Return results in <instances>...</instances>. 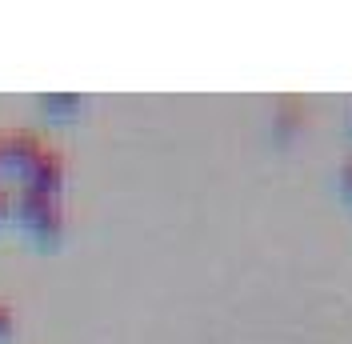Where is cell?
<instances>
[{
	"mask_svg": "<svg viewBox=\"0 0 352 344\" xmlns=\"http://www.w3.org/2000/svg\"><path fill=\"white\" fill-rule=\"evenodd\" d=\"M16 213H21L24 228L36 233L41 240H56L65 233V213L56 204V196L32 193V189H21V200H16Z\"/></svg>",
	"mask_w": 352,
	"mask_h": 344,
	"instance_id": "1",
	"label": "cell"
},
{
	"mask_svg": "<svg viewBox=\"0 0 352 344\" xmlns=\"http://www.w3.org/2000/svg\"><path fill=\"white\" fill-rule=\"evenodd\" d=\"M60 184H65V160H60V152L48 149L32 160V169L24 172V189H32V193H44V196H56L60 193Z\"/></svg>",
	"mask_w": 352,
	"mask_h": 344,
	"instance_id": "2",
	"label": "cell"
},
{
	"mask_svg": "<svg viewBox=\"0 0 352 344\" xmlns=\"http://www.w3.org/2000/svg\"><path fill=\"white\" fill-rule=\"evenodd\" d=\"M44 152L41 136L32 132H16V136H4L0 140V169H12V172H28L32 160Z\"/></svg>",
	"mask_w": 352,
	"mask_h": 344,
	"instance_id": "3",
	"label": "cell"
},
{
	"mask_svg": "<svg viewBox=\"0 0 352 344\" xmlns=\"http://www.w3.org/2000/svg\"><path fill=\"white\" fill-rule=\"evenodd\" d=\"M44 108H52V112H56V108H60V112H76V108H80V96H65V92H60V96H44Z\"/></svg>",
	"mask_w": 352,
	"mask_h": 344,
	"instance_id": "4",
	"label": "cell"
},
{
	"mask_svg": "<svg viewBox=\"0 0 352 344\" xmlns=\"http://www.w3.org/2000/svg\"><path fill=\"white\" fill-rule=\"evenodd\" d=\"M296 125H300V112H292V116H288V108H285V116H280V120H276V136H280V140H285L288 132H296Z\"/></svg>",
	"mask_w": 352,
	"mask_h": 344,
	"instance_id": "5",
	"label": "cell"
},
{
	"mask_svg": "<svg viewBox=\"0 0 352 344\" xmlns=\"http://www.w3.org/2000/svg\"><path fill=\"white\" fill-rule=\"evenodd\" d=\"M340 196H344V200H352V156L340 164Z\"/></svg>",
	"mask_w": 352,
	"mask_h": 344,
	"instance_id": "6",
	"label": "cell"
},
{
	"mask_svg": "<svg viewBox=\"0 0 352 344\" xmlns=\"http://www.w3.org/2000/svg\"><path fill=\"white\" fill-rule=\"evenodd\" d=\"M8 332H12V312H8V308L0 304V341H4Z\"/></svg>",
	"mask_w": 352,
	"mask_h": 344,
	"instance_id": "7",
	"label": "cell"
},
{
	"mask_svg": "<svg viewBox=\"0 0 352 344\" xmlns=\"http://www.w3.org/2000/svg\"><path fill=\"white\" fill-rule=\"evenodd\" d=\"M4 208H8V196L0 193V213H4Z\"/></svg>",
	"mask_w": 352,
	"mask_h": 344,
	"instance_id": "8",
	"label": "cell"
}]
</instances>
